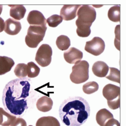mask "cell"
Segmentation results:
<instances>
[{
    "label": "cell",
    "instance_id": "15",
    "mask_svg": "<svg viewBox=\"0 0 126 126\" xmlns=\"http://www.w3.org/2000/svg\"><path fill=\"white\" fill-rule=\"evenodd\" d=\"M15 65L13 60L6 56H0V75L10 72Z\"/></svg>",
    "mask_w": 126,
    "mask_h": 126
},
{
    "label": "cell",
    "instance_id": "21",
    "mask_svg": "<svg viewBox=\"0 0 126 126\" xmlns=\"http://www.w3.org/2000/svg\"><path fill=\"white\" fill-rule=\"evenodd\" d=\"M56 45L61 50H67L71 46L70 39L66 35H60L57 39Z\"/></svg>",
    "mask_w": 126,
    "mask_h": 126
},
{
    "label": "cell",
    "instance_id": "4",
    "mask_svg": "<svg viewBox=\"0 0 126 126\" xmlns=\"http://www.w3.org/2000/svg\"><path fill=\"white\" fill-rule=\"evenodd\" d=\"M89 63L85 60L79 61L72 67L70 74L71 81L75 84H81L87 81L89 78Z\"/></svg>",
    "mask_w": 126,
    "mask_h": 126
},
{
    "label": "cell",
    "instance_id": "17",
    "mask_svg": "<svg viewBox=\"0 0 126 126\" xmlns=\"http://www.w3.org/2000/svg\"><path fill=\"white\" fill-rule=\"evenodd\" d=\"M113 118V114L106 109H101L96 114V121L100 126H104L108 120Z\"/></svg>",
    "mask_w": 126,
    "mask_h": 126
},
{
    "label": "cell",
    "instance_id": "28",
    "mask_svg": "<svg viewBox=\"0 0 126 126\" xmlns=\"http://www.w3.org/2000/svg\"><path fill=\"white\" fill-rule=\"evenodd\" d=\"M10 126H27V123L23 119L17 118L12 123Z\"/></svg>",
    "mask_w": 126,
    "mask_h": 126
},
{
    "label": "cell",
    "instance_id": "31",
    "mask_svg": "<svg viewBox=\"0 0 126 126\" xmlns=\"http://www.w3.org/2000/svg\"><path fill=\"white\" fill-rule=\"evenodd\" d=\"M2 10H3V6L0 5V15H1V14L2 12Z\"/></svg>",
    "mask_w": 126,
    "mask_h": 126
},
{
    "label": "cell",
    "instance_id": "14",
    "mask_svg": "<svg viewBox=\"0 0 126 126\" xmlns=\"http://www.w3.org/2000/svg\"><path fill=\"white\" fill-rule=\"evenodd\" d=\"M38 110L42 112H47L50 110L53 106V101L47 96H44L39 98L36 104Z\"/></svg>",
    "mask_w": 126,
    "mask_h": 126
},
{
    "label": "cell",
    "instance_id": "25",
    "mask_svg": "<svg viewBox=\"0 0 126 126\" xmlns=\"http://www.w3.org/2000/svg\"><path fill=\"white\" fill-rule=\"evenodd\" d=\"M110 73L109 76H106V78L114 82L120 83L121 73L120 71L117 68L110 67Z\"/></svg>",
    "mask_w": 126,
    "mask_h": 126
},
{
    "label": "cell",
    "instance_id": "23",
    "mask_svg": "<svg viewBox=\"0 0 126 126\" xmlns=\"http://www.w3.org/2000/svg\"><path fill=\"white\" fill-rule=\"evenodd\" d=\"M27 65L23 63L18 64L14 69L15 75L19 78H26L27 76Z\"/></svg>",
    "mask_w": 126,
    "mask_h": 126
},
{
    "label": "cell",
    "instance_id": "3",
    "mask_svg": "<svg viewBox=\"0 0 126 126\" xmlns=\"http://www.w3.org/2000/svg\"><path fill=\"white\" fill-rule=\"evenodd\" d=\"M47 29L46 25H31L28 29L25 43L30 48H36L43 40Z\"/></svg>",
    "mask_w": 126,
    "mask_h": 126
},
{
    "label": "cell",
    "instance_id": "7",
    "mask_svg": "<svg viewBox=\"0 0 126 126\" xmlns=\"http://www.w3.org/2000/svg\"><path fill=\"white\" fill-rule=\"evenodd\" d=\"M52 50L49 45H42L36 52L35 61L37 64L42 67L48 66L51 62Z\"/></svg>",
    "mask_w": 126,
    "mask_h": 126
},
{
    "label": "cell",
    "instance_id": "10",
    "mask_svg": "<svg viewBox=\"0 0 126 126\" xmlns=\"http://www.w3.org/2000/svg\"><path fill=\"white\" fill-rule=\"evenodd\" d=\"M27 20L31 25H46L47 19L41 12L33 10L29 12Z\"/></svg>",
    "mask_w": 126,
    "mask_h": 126
},
{
    "label": "cell",
    "instance_id": "5",
    "mask_svg": "<svg viewBox=\"0 0 126 126\" xmlns=\"http://www.w3.org/2000/svg\"><path fill=\"white\" fill-rule=\"evenodd\" d=\"M104 97L107 100L108 104L110 109L117 110L120 107L121 89L120 87L112 84H108L102 90Z\"/></svg>",
    "mask_w": 126,
    "mask_h": 126
},
{
    "label": "cell",
    "instance_id": "13",
    "mask_svg": "<svg viewBox=\"0 0 126 126\" xmlns=\"http://www.w3.org/2000/svg\"><path fill=\"white\" fill-rule=\"evenodd\" d=\"M92 70L94 75L102 78L107 75L109 71V67L104 62L97 61L93 65Z\"/></svg>",
    "mask_w": 126,
    "mask_h": 126
},
{
    "label": "cell",
    "instance_id": "1",
    "mask_svg": "<svg viewBox=\"0 0 126 126\" xmlns=\"http://www.w3.org/2000/svg\"><path fill=\"white\" fill-rule=\"evenodd\" d=\"M30 79L18 78L8 82L2 95L4 109L10 114L16 117L22 115L28 109V97L30 90Z\"/></svg>",
    "mask_w": 126,
    "mask_h": 126
},
{
    "label": "cell",
    "instance_id": "30",
    "mask_svg": "<svg viewBox=\"0 0 126 126\" xmlns=\"http://www.w3.org/2000/svg\"><path fill=\"white\" fill-rule=\"evenodd\" d=\"M5 27V22L4 20L0 17V32H2L4 30Z\"/></svg>",
    "mask_w": 126,
    "mask_h": 126
},
{
    "label": "cell",
    "instance_id": "8",
    "mask_svg": "<svg viewBox=\"0 0 126 126\" xmlns=\"http://www.w3.org/2000/svg\"><path fill=\"white\" fill-rule=\"evenodd\" d=\"M105 47L106 45L102 39L99 37H95L91 40L86 42L85 50L91 55L98 56L104 51Z\"/></svg>",
    "mask_w": 126,
    "mask_h": 126
},
{
    "label": "cell",
    "instance_id": "6",
    "mask_svg": "<svg viewBox=\"0 0 126 126\" xmlns=\"http://www.w3.org/2000/svg\"><path fill=\"white\" fill-rule=\"evenodd\" d=\"M77 15L78 19L76 21V25L91 26L96 17L95 9L89 5L81 6L78 9Z\"/></svg>",
    "mask_w": 126,
    "mask_h": 126
},
{
    "label": "cell",
    "instance_id": "26",
    "mask_svg": "<svg viewBox=\"0 0 126 126\" xmlns=\"http://www.w3.org/2000/svg\"><path fill=\"white\" fill-rule=\"evenodd\" d=\"M63 21L62 17L58 15H53L48 17L47 20V23L51 27H56Z\"/></svg>",
    "mask_w": 126,
    "mask_h": 126
},
{
    "label": "cell",
    "instance_id": "18",
    "mask_svg": "<svg viewBox=\"0 0 126 126\" xmlns=\"http://www.w3.org/2000/svg\"><path fill=\"white\" fill-rule=\"evenodd\" d=\"M16 117L10 114L3 108H0V125L2 126H10L16 119Z\"/></svg>",
    "mask_w": 126,
    "mask_h": 126
},
{
    "label": "cell",
    "instance_id": "24",
    "mask_svg": "<svg viewBox=\"0 0 126 126\" xmlns=\"http://www.w3.org/2000/svg\"><path fill=\"white\" fill-rule=\"evenodd\" d=\"M98 88V83L94 81L88 82L83 86V91L87 94H91L96 92Z\"/></svg>",
    "mask_w": 126,
    "mask_h": 126
},
{
    "label": "cell",
    "instance_id": "12",
    "mask_svg": "<svg viewBox=\"0 0 126 126\" xmlns=\"http://www.w3.org/2000/svg\"><path fill=\"white\" fill-rule=\"evenodd\" d=\"M21 24L19 21L9 18L5 22V31L6 33L11 35H15L18 34L21 30Z\"/></svg>",
    "mask_w": 126,
    "mask_h": 126
},
{
    "label": "cell",
    "instance_id": "20",
    "mask_svg": "<svg viewBox=\"0 0 126 126\" xmlns=\"http://www.w3.org/2000/svg\"><path fill=\"white\" fill-rule=\"evenodd\" d=\"M109 19L114 22H120L121 20V7L115 5L111 7L108 11Z\"/></svg>",
    "mask_w": 126,
    "mask_h": 126
},
{
    "label": "cell",
    "instance_id": "9",
    "mask_svg": "<svg viewBox=\"0 0 126 126\" xmlns=\"http://www.w3.org/2000/svg\"><path fill=\"white\" fill-rule=\"evenodd\" d=\"M81 5H64L60 11V16L65 21L74 19L77 16V11Z\"/></svg>",
    "mask_w": 126,
    "mask_h": 126
},
{
    "label": "cell",
    "instance_id": "29",
    "mask_svg": "<svg viewBox=\"0 0 126 126\" xmlns=\"http://www.w3.org/2000/svg\"><path fill=\"white\" fill-rule=\"evenodd\" d=\"M104 126H120V124L118 121L113 118L108 120Z\"/></svg>",
    "mask_w": 126,
    "mask_h": 126
},
{
    "label": "cell",
    "instance_id": "2",
    "mask_svg": "<svg viewBox=\"0 0 126 126\" xmlns=\"http://www.w3.org/2000/svg\"><path fill=\"white\" fill-rule=\"evenodd\" d=\"M90 108L88 102L80 96L70 97L61 104L59 115L68 126H81L89 118Z\"/></svg>",
    "mask_w": 126,
    "mask_h": 126
},
{
    "label": "cell",
    "instance_id": "32",
    "mask_svg": "<svg viewBox=\"0 0 126 126\" xmlns=\"http://www.w3.org/2000/svg\"><path fill=\"white\" fill-rule=\"evenodd\" d=\"M32 126V125H30V126Z\"/></svg>",
    "mask_w": 126,
    "mask_h": 126
},
{
    "label": "cell",
    "instance_id": "16",
    "mask_svg": "<svg viewBox=\"0 0 126 126\" xmlns=\"http://www.w3.org/2000/svg\"><path fill=\"white\" fill-rule=\"evenodd\" d=\"M11 7L10 15L15 20H20L23 19L25 15L26 9L23 5H9Z\"/></svg>",
    "mask_w": 126,
    "mask_h": 126
},
{
    "label": "cell",
    "instance_id": "11",
    "mask_svg": "<svg viewBox=\"0 0 126 126\" xmlns=\"http://www.w3.org/2000/svg\"><path fill=\"white\" fill-rule=\"evenodd\" d=\"M64 57L69 64H74L78 61H81L83 58V52L78 49L72 47L64 52Z\"/></svg>",
    "mask_w": 126,
    "mask_h": 126
},
{
    "label": "cell",
    "instance_id": "22",
    "mask_svg": "<svg viewBox=\"0 0 126 126\" xmlns=\"http://www.w3.org/2000/svg\"><path fill=\"white\" fill-rule=\"evenodd\" d=\"M27 65V73L28 77L29 78L36 77L40 73V68L33 62L28 63Z\"/></svg>",
    "mask_w": 126,
    "mask_h": 126
},
{
    "label": "cell",
    "instance_id": "19",
    "mask_svg": "<svg viewBox=\"0 0 126 126\" xmlns=\"http://www.w3.org/2000/svg\"><path fill=\"white\" fill-rule=\"evenodd\" d=\"M36 126H60V124L55 117L51 116L43 117L37 121Z\"/></svg>",
    "mask_w": 126,
    "mask_h": 126
},
{
    "label": "cell",
    "instance_id": "27",
    "mask_svg": "<svg viewBox=\"0 0 126 126\" xmlns=\"http://www.w3.org/2000/svg\"><path fill=\"white\" fill-rule=\"evenodd\" d=\"M76 32L77 35L81 37H87L91 33V26L77 25Z\"/></svg>",
    "mask_w": 126,
    "mask_h": 126
}]
</instances>
